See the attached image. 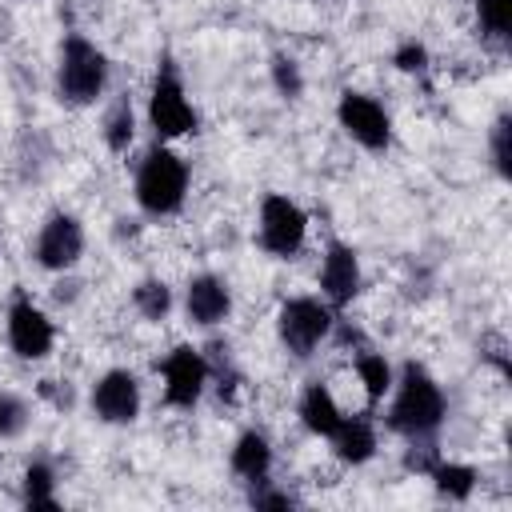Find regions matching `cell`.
Listing matches in <instances>:
<instances>
[{"instance_id":"obj_1","label":"cell","mask_w":512,"mask_h":512,"mask_svg":"<svg viewBox=\"0 0 512 512\" xmlns=\"http://www.w3.org/2000/svg\"><path fill=\"white\" fill-rule=\"evenodd\" d=\"M396 400L388 408V428L404 440H432L444 424V392L440 384L424 372V364H404L400 380L392 384Z\"/></svg>"},{"instance_id":"obj_2","label":"cell","mask_w":512,"mask_h":512,"mask_svg":"<svg viewBox=\"0 0 512 512\" xmlns=\"http://www.w3.org/2000/svg\"><path fill=\"white\" fill-rule=\"evenodd\" d=\"M184 192H188V164L164 144L148 148V156L140 160V172H136V204L148 216H172V212H180Z\"/></svg>"},{"instance_id":"obj_3","label":"cell","mask_w":512,"mask_h":512,"mask_svg":"<svg viewBox=\"0 0 512 512\" xmlns=\"http://www.w3.org/2000/svg\"><path fill=\"white\" fill-rule=\"evenodd\" d=\"M108 84V56L84 40L68 36L60 44V64H56V92L68 104H92Z\"/></svg>"},{"instance_id":"obj_4","label":"cell","mask_w":512,"mask_h":512,"mask_svg":"<svg viewBox=\"0 0 512 512\" xmlns=\"http://www.w3.org/2000/svg\"><path fill=\"white\" fill-rule=\"evenodd\" d=\"M148 120H152V128H156L160 140L196 132V108L188 104L184 84H180V72H176V64L168 56H160V68H156V80H152Z\"/></svg>"},{"instance_id":"obj_5","label":"cell","mask_w":512,"mask_h":512,"mask_svg":"<svg viewBox=\"0 0 512 512\" xmlns=\"http://www.w3.org/2000/svg\"><path fill=\"white\" fill-rule=\"evenodd\" d=\"M276 332H280V344L292 352V356H312V348L332 332V308L312 300V296H296V300H284L280 304V316H276Z\"/></svg>"},{"instance_id":"obj_6","label":"cell","mask_w":512,"mask_h":512,"mask_svg":"<svg viewBox=\"0 0 512 512\" xmlns=\"http://www.w3.org/2000/svg\"><path fill=\"white\" fill-rule=\"evenodd\" d=\"M304 232H308V220L288 196H280V192L264 196V204H260V248L268 256L292 260L304 244Z\"/></svg>"},{"instance_id":"obj_7","label":"cell","mask_w":512,"mask_h":512,"mask_svg":"<svg viewBox=\"0 0 512 512\" xmlns=\"http://www.w3.org/2000/svg\"><path fill=\"white\" fill-rule=\"evenodd\" d=\"M336 120H340V128H344L356 144H364V148H372V152L388 148V140H392V120H388V112H384L372 96H364V92H344L340 104H336Z\"/></svg>"},{"instance_id":"obj_8","label":"cell","mask_w":512,"mask_h":512,"mask_svg":"<svg viewBox=\"0 0 512 512\" xmlns=\"http://www.w3.org/2000/svg\"><path fill=\"white\" fill-rule=\"evenodd\" d=\"M208 376H212V364L196 348H188V344L172 348L164 360V400L172 408H192L200 400Z\"/></svg>"},{"instance_id":"obj_9","label":"cell","mask_w":512,"mask_h":512,"mask_svg":"<svg viewBox=\"0 0 512 512\" xmlns=\"http://www.w3.org/2000/svg\"><path fill=\"white\" fill-rule=\"evenodd\" d=\"M80 252H84V228H80V220L68 216V212L48 216L44 228H40V236H36V264L48 268V272H64V268H72L80 260Z\"/></svg>"},{"instance_id":"obj_10","label":"cell","mask_w":512,"mask_h":512,"mask_svg":"<svg viewBox=\"0 0 512 512\" xmlns=\"http://www.w3.org/2000/svg\"><path fill=\"white\" fill-rule=\"evenodd\" d=\"M8 344L20 360H40L52 352V324L28 296H16L8 308Z\"/></svg>"},{"instance_id":"obj_11","label":"cell","mask_w":512,"mask_h":512,"mask_svg":"<svg viewBox=\"0 0 512 512\" xmlns=\"http://www.w3.org/2000/svg\"><path fill=\"white\" fill-rule=\"evenodd\" d=\"M92 412L104 424H132L140 412V384L128 368H112L92 388Z\"/></svg>"},{"instance_id":"obj_12","label":"cell","mask_w":512,"mask_h":512,"mask_svg":"<svg viewBox=\"0 0 512 512\" xmlns=\"http://www.w3.org/2000/svg\"><path fill=\"white\" fill-rule=\"evenodd\" d=\"M320 292L328 304H348L356 292H360V260L348 244L332 240L328 252H324V264H320Z\"/></svg>"},{"instance_id":"obj_13","label":"cell","mask_w":512,"mask_h":512,"mask_svg":"<svg viewBox=\"0 0 512 512\" xmlns=\"http://www.w3.org/2000/svg\"><path fill=\"white\" fill-rule=\"evenodd\" d=\"M184 308H188L192 324L212 328L232 312V292H228V284L220 276H196L188 284V292H184Z\"/></svg>"},{"instance_id":"obj_14","label":"cell","mask_w":512,"mask_h":512,"mask_svg":"<svg viewBox=\"0 0 512 512\" xmlns=\"http://www.w3.org/2000/svg\"><path fill=\"white\" fill-rule=\"evenodd\" d=\"M328 440H332L336 456L348 460V464H364V460H372V452H376V428H372L368 416H344L340 428H336Z\"/></svg>"},{"instance_id":"obj_15","label":"cell","mask_w":512,"mask_h":512,"mask_svg":"<svg viewBox=\"0 0 512 512\" xmlns=\"http://www.w3.org/2000/svg\"><path fill=\"white\" fill-rule=\"evenodd\" d=\"M300 420H304L308 432H316V436L328 440V436L340 428L344 412L336 408V400H332V392H328L324 384H312V388L300 396Z\"/></svg>"},{"instance_id":"obj_16","label":"cell","mask_w":512,"mask_h":512,"mask_svg":"<svg viewBox=\"0 0 512 512\" xmlns=\"http://www.w3.org/2000/svg\"><path fill=\"white\" fill-rule=\"evenodd\" d=\"M268 468H272V448H268V440H264L260 432H244V436L236 440V448H232V472H236L240 480L256 484V480H268Z\"/></svg>"},{"instance_id":"obj_17","label":"cell","mask_w":512,"mask_h":512,"mask_svg":"<svg viewBox=\"0 0 512 512\" xmlns=\"http://www.w3.org/2000/svg\"><path fill=\"white\" fill-rule=\"evenodd\" d=\"M476 24H480L484 40L504 48L512 36V0H476Z\"/></svg>"},{"instance_id":"obj_18","label":"cell","mask_w":512,"mask_h":512,"mask_svg":"<svg viewBox=\"0 0 512 512\" xmlns=\"http://www.w3.org/2000/svg\"><path fill=\"white\" fill-rule=\"evenodd\" d=\"M428 476L436 480V488H440V492H444L448 500H468V496H472V488H476V472H472L468 464H452V460H436Z\"/></svg>"},{"instance_id":"obj_19","label":"cell","mask_w":512,"mask_h":512,"mask_svg":"<svg viewBox=\"0 0 512 512\" xmlns=\"http://www.w3.org/2000/svg\"><path fill=\"white\" fill-rule=\"evenodd\" d=\"M56 480H52V468L44 460H32L28 472H24V504L28 508H56Z\"/></svg>"},{"instance_id":"obj_20","label":"cell","mask_w":512,"mask_h":512,"mask_svg":"<svg viewBox=\"0 0 512 512\" xmlns=\"http://www.w3.org/2000/svg\"><path fill=\"white\" fill-rule=\"evenodd\" d=\"M356 372H360V380H364L368 404L384 400V392L392 388V368H388V360H384V356H376V352H364V356L356 360Z\"/></svg>"},{"instance_id":"obj_21","label":"cell","mask_w":512,"mask_h":512,"mask_svg":"<svg viewBox=\"0 0 512 512\" xmlns=\"http://www.w3.org/2000/svg\"><path fill=\"white\" fill-rule=\"evenodd\" d=\"M132 304L140 308V316L160 320V316L172 308V292H168L164 280H140V284L132 288Z\"/></svg>"},{"instance_id":"obj_22","label":"cell","mask_w":512,"mask_h":512,"mask_svg":"<svg viewBox=\"0 0 512 512\" xmlns=\"http://www.w3.org/2000/svg\"><path fill=\"white\" fill-rule=\"evenodd\" d=\"M104 144L112 152H124L132 144V104L128 100H116L112 112L104 116Z\"/></svg>"},{"instance_id":"obj_23","label":"cell","mask_w":512,"mask_h":512,"mask_svg":"<svg viewBox=\"0 0 512 512\" xmlns=\"http://www.w3.org/2000/svg\"><path fill=\"white\" fill-rule=\"evenodd\" d=\"M272 84H276V92H280V96L296 100V96L304 92V76H300V64H296L292 56L276 52V56H272Z\"/></svg>"},{"instance_id":"obj_24","label":"cell","mask_w":512,"mask_h":512,"mask_svg":"<svg viewBox=\"0 0 512 512\" xmlns=\"http://www.w3.org/2000/svg\"><path fill=\"white\" fill-rule=\"evenodd\" d=\"M492 164L504 180L512 176V120H508V112L492 124Z\"/></svg>"},{"instance_id":"obj_25","label":"cell","mask_w":512,"mask_h":512,"mask_svg":"<svg viewBox=\"0 0 512 512\" xmlns=\"http://www.w3.org/2000/svg\"><path fill=\"white\" fill-rule=\"evenodd\" d=\"M392 64H396L400 72H424V68H428V48H424L420 40H404V44L396 48Z\"/></svg>"},{"instance_id":"obj_26","label":"cell","mask_w":512,"mask_h":512,"mask_svg":"<svg viewBox=\"0 0 512 512\" xmlns=\"http://www.w3.org/2000/svg\"><path fill=\"white\" fill-rule=\"evenodd\" d=\"M20 428H24V400L0 392V436H16Z\"/></svg>"},{"instance_id":"obj_27","label":"cell","mask_w":512,"mask_h":512,"mask_svg":"<svg viewBox=\"0 0 512 512\" xmlns=\"http://www.w3.org/2000/svg\"><path fill=\"white\" fill-rule=\"evenodd\" d=\"M264 484H268V480H256L252 492H248V500H252L256 508H292V504H296L288 492H272V488H264Z\"/></svg>"}]
</instances>
